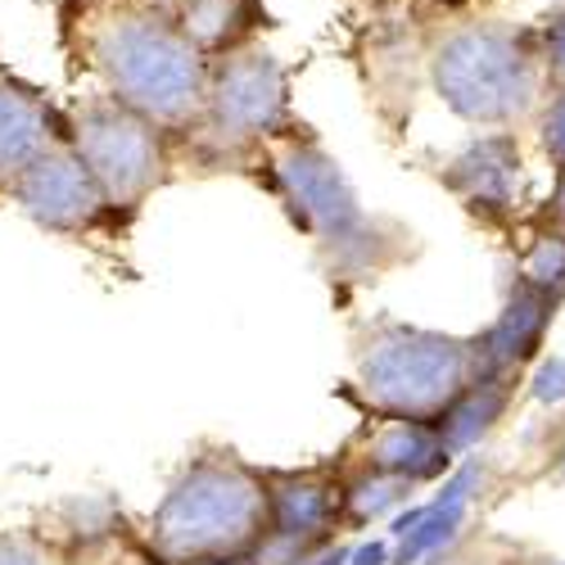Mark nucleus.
Wrapping results in <instances>:
<instances>
[{
  "label": "nucleus",
  "mask_w": 565,
  "mask_h": 565,
  "mask_svg": "<svg viewBox=\"0 0 565 565\" xmlns=\"http://www.w3.org/2000/svg\"><path fill=\"white\" fill-rule=\"evenodd\" d=\"M521 385H525V375H507V371H493L484 381H476L444 412V420H439L444 444L457 457H470L511 416L515 398H521Z\"/></svg>",
  "instance_id": "obj_15"
},
{
  "label": "nucleus",
  "mask_w": 565,
  "mask_h": 565,
  "mask_svg": "<svg viewBox=\"0 0 565 565\" xmlns=\"http://www.w3.org/2000/svg\"><path fill=\"white\" fill-rule=\"evenodd\" d=\"M181 32L191 36L209 60H222L241 45L258 41V28L267 23L263 0H177L172 6Z\"/></svg>",
  "instance_id": "obj_16"
},
{
  "label": "nucleus",
  "mask_w": 565,
  "mask_h": 565,
  "mask_svg": "<svg viewBox=\"0 0 565 565\" xmlns=\"http://www.w3.org/2000/svg\"><path fill=\"white\" fill-rule=\"evenodd\" d=\"M534 136H539V150L547 154L552 172H565V86L547 90V100L534 114Z\"/></svg>",
  "instance_id": "obj_20"
},
{
  "label": "nucleus",
  "mask_w": 565,
  "mask_h": 565,
  "mask_svg": "<svg viewBox=\"0 0 565 565\" xmlns=\"http://www.w3.org/2000/svg\"><path fill=\"white\" fill-rule=\"evenodd\" d=\"M55 140H64V109L0 64V195H10L28 163Z\"/></svg>",
  "instance_id": "obj_14"
},
{
  "label": "nucleus",
  "mask_w": 565,
  "mask_h": 565,
  "mask_svg": "<svg viewBox=\"0 0 565 565\" xmlns=\"http://www.w3.org/2000/svg\"><path fill=\"white\" fill-rule=\"evenodd\" d=\"M0 565H60L32 530H0Z\"/></svg>",
  "instance_id": "obj_22"
},
{
  "label": "nucleus",
  "mask_w": 565,
  "mask_h": 565,
  "mask_svg": "<svg viewBox=\"0 0 565 565\" xmlns=\"http://www.w3.org/2000/svg\"><path fill=\"white\" fill-rule=\"evenodd\" d=\"M209 565H258V556H231V561H209Z\"/></svg>",
  "instance_id": "obj_29"
},
{
  "label": "nucleus",
  "mask_w": 565,
  "mask_h": 565,
  "mask_svg": "<svg viewBox=\"0 0 565 565\" xmlns=\"http://www.w3.org/2000/svg\"><path fill=\"white\" fill-rule=\"evenodd\" d=\"M561 303H565V295L539 290L534 280L511 271L507 290H502V303H498V317L484 326V331H476L484 366L489 371H507V375H530L534 362L547 349V335H552V321H556Z\"/></svg>",
  "instance_id": "obj_13"
},
{
  "label": "nucleus",
  "mask_w": 565,
  "mask_h": 565,
  "mask_svg": "<svg viewBox=\"0 0 565 565\" xmlns=\"http://www.w3.org/2000/svg\"><path fill=\"white\" fill-rule=\"evenodd\" d=\"M439 185L489 235H511L525 204V150L515 131H476L439 168Z\"/></svg>",
  "instance_id": "obj_9"
},
{
  "label": "nucleus",
  "mask_w": 565,
  "mask_h": 565,
  "mask_svg": "<svg viewBox=\"0 0 565 565\" xmlns=\"http://www.w3.org/2000/svg\"><path fill=\"white\" fill-rule=\"evenodd\" d=\"M493 375L480 353V335H452L394 317L362 321L353 331V398L362 416L444 420V412Z\"/></svg>",
  "instance_id": "obj_4"
},
{
  "label": "nucleus",
  "mask_w": 565,
  "mask_h": 565,
  "mask_svg": "<svg viewBox=\"0 0 565 565\" xmlns=\"http://www.w3.org/2000/svg\"><path fill=\"white\" fill-rule=\"evenodd\" d=\"M82 64L105 96L146 114L177 140L204 114L213 60L181 32L172 10L146 0H109L82 19Z\"/></svg>",
  "instance_id": "obj_2"
},
{
  "label": "nucleus",
  "mask_w": 565,
  "mask_h": 565,
  "mask_svg": "<svg viewBox=\"0 0 565 565\" xmlns=\"http://www.w3.org/2000/svg\"><path fill=\"white\" fill-rule=\"evenodd\" d=\"M534 32H539V51H543L547 86H565V6H556Z\"/></svg>",
  "instance_id": "obj_21"
},
{
  "label": "nucleus",
  "mask_w": 565,
  "mask_h": 565,
  "mask_svg": "<svg viewBox=\"0 0 565 565\" xmlns=\"http://www.w3.org/2000/svg\"><path fill=\"white\" fill-rule=\"evenodd\" d=\"M60 565H127L140 547V525L114 493H68L28 525Z\"/></svg>",
  "instance_id": "obj_10"
},
{
  "label": "nucleus",
  "mask_w": 565,
  "mask_h": 565,
  "mask_svg": "<svg viewBox=\"0 0 565 565\" xmlns=\"http://www.w3.org/2000/svg\"><path fill=\"white\" fill-rule=\"evenodd\" d=\"M271 539V493L263 466L231 444H195L140 521V543L163 565H209L254 556Z\"/></svg>",
  "instance_id": "obj_3"
},
{
  "label": "nucleus",
  "mask_w": 565,
  "mask_h": 565,
  "mask_svg": "<svg viewBox=\"0 0 565 565\" xmlns=\"http://www.w3.org/2000/svg\"><path fill=\"white\" fill-rule=\"evenodd\" d=\"M525 565H565V561H556V556H539V552H530V561Z\"/></svg>",
  "instance_id": "obj_30"
},
{
  "label": "nucleus",
  "mask_w": 565,
  "mask_h": 565,
  "mask_svg": "<svg viewBox=\"0 0 565 565\" xmlns=\"http://www.w3.org/2000/svg\"><path fill=\"white\" fill-rule=\"evenodd\" d=\"M64 140L100 181V191L109 195L122 222L146 209L181 168L177 136L150 122L146 114L118 105L105 90L77 96L64 109Z\"/></svg>",
  "instance_id": "obj_7"
},
{
  "label": "nucleus",
  "mask_w": 565,
  "mask_h": 565,
  "mask_svg": "<svg viewBox=\"0 0 565 565\" xmlns=\"http://www.w3.org/2000/svg\"><path fill=\"white\" fill-rule=\"evenodd\" d=\"M515 276L534 280L539 290L565 295V226L530 217V235H525L521 254H515Z\"/></svg>",
  "instance_id": "obj_19"
},
{
  "label": "nucleus",
  "mask_w": 565,
  "mask_h": 565,
  "mask_svg": "<svg viewBox=\"0 0 565 565\" xmlns=\"http://www.w3.org/2000/svg\"><path fill=\"white\" fill-rule=\"evenodd\" d=\"M303 127L290 105V77L263 41L241 45L209 68L200 122L177 140L181 163L200 172H258L280 136Z\"/></svg>",
  "instance_id": "obj_6"
},
{
  "label": "nucleus",
  "mask_w": 565,
  "mask_h": 565,
  "mask_svg": "<svg viewBox=\"0 0 565 565\" xmlns=\"http://www.w3.org/2000/svg\"><path fill=\"white\" fill-rule=\"evenodd\" d=\"M439 105L476 131H515L547 100V68L534 28L461 23L430 51Z\"/></svg>",
  "instance_id": "obj_5"
},
{
  "label": "nucleus",
  "mask_w": 565,
  "mask_h": 565,
  "mask_svg": "<svg viewBox=\"0 0 565 565\" xmlns=\"http://www.w3.org/2000/svg\"><path fill=\"white\" fill-rule=\"evenodd\" d=\"M530 561V552H521V547H515V552H507V556H484V561H461V565H525Z\"/></svg>",
  "instance_id": "obj_28"
},
{
  "label": "nucleus",
  "mask_w": 565,
  "mask_h": 565,
  "mask_svg": "<svg viewBox=\"0 0 565 565\" xmlns=\"http://www.w3.org/2000/svg\"><path fill=\"white\" fill-rule=\"evenodd\" d=\"M340 461L353 470H375V476H394L416 489H430L452 476L461 457L444 444L435 420L362 416L349 444L340 448Z\"/></svg>",
  "instance_id": "obj_11"
},
{
  "label": "nucleus",
  "mask_w": 565,
  "mask_h": 565,
  "mask_svg": "<svg viewBox=\"0 0 565 565\" xmlns=\"http://www.w3.org/2000/svg\"><path fill=\"white\" fill-rule=\"evenodd\" d=\"M466 525H470V498H444V493H435L426 502V515H420V521L403 539H394L390 565H416V561L439 565L444 552L461 539Z\"/></svg>",
  "instance_id": "obj_17"
},
{
  "label": "nucleus",
  "mask_w": 565,
  "mask_h": 565,
  "mask_svg": "<svg viewBox=\"0 0 565 565\" xmlns=\"http://www.w3.org/2000/svg\"><path fill=\"white\" fill-rule=\"evenodd\" d=\"M543 476H547V480H561V484H565V426H561L556 444L547 448V466H543Z\"/></svg>",
  "instance_id": "obj_26"
},
{
  "label": "nucleus",
  "mask_w": 565,
  "mask_h": 565,
  "mask_svg": "<svg viewBox=\"0 0 565 565\" xmlns=\"http://www.w3.org/2000/svg\"><path fill=\"white\" fill-rule=\"evenodd\" d=\"M271 493V534L303 547L340 543L344 530V461L321 457L308 466H263Z\"/></svg>",
  "instance_id": "obj_12"
},
{
  "label": "nucleus",
  "mask_w": 565,
  "mask_h": 565,
  "mask_svg": "<svg viewBox=\"0 0 565 565\" xmlns=\"http://www.w3.org/2000/svg\"><path fill=\"white\" fill-rule=\"evenodd\" d=\"M530 394L543 403V407H565V358H539L534 362V375H530Z\"/></svg>",
  "instance_id": "obj_23"
},
{
  "label": "nucleus",
  "mask_w": 565,
  "mask_h": 565,
  "mask_svg": "<svg viewBox=\"0 0 565 565\" xmlns=\"http://www.w3.org/2000/svg\"><path fill=\"white\" fill-rule=\"evenodd\" d=\"M353 561V552H349V543L340 539V543H331V547H317L312 556H303V561H295V565H349Z\"/></svg>",
  "instance_id": "obj_25"
},
{
  "label": "nucleus",
  "mask_w": 565,
  "mask_h": 565,
  "mask_svg": "<svg viewBox=\"0 0 565 565\" xmlns=\"http://www.w3.org/2000/svg\"><path fill=\"white\" fill-rule=\"evenodd\" d=\"M10 200L23 209L32 226L64 235V241H86V235H105L122 226L100 181L90 177V168L77 159L68 140H55L51 150L28 163V172L10 185Z\"/></svg>",
  "instance_id": "obj_8"
},
{
  "label": "nucleus",
  "mask_w": 565,
  "mask_h": 565,
  "mask_svg": "<svg viewBox=\"0 0 565 565\" xmlns=\"http://www.w3.org/2000/svg\"><path fill=\"white\" fill-rule=\"evenodd\" d=\"M340 457V452H335ZM420 489L394 476H375V470H353L344 466V530L358 534L366 525H381L394 521V511L407 507Z\"/></svg>",
  "instance_id": "obj_18"
},
{
  "label": "nucleus",
  "mask_w": 565,
  "mask_h": 565,
  "mask_svg": "<svg viewBox=\"0 0 565 565\" xmlns=\"http://www.w3.org/2000/svg\"><path fill=\"white\" fill-rule=\"evenodd\" d=\"M254 181L280 204L286 222L317 254V267L331 286H371L394 267L416 258L412 231L371 213L340 159L308 127H295L263 154Z\"/></svg>",
  "instance_id": "obj_1"
},
{
  "label": "nucleus",
  "mask_w": 565,
  "mask_h": 565,
  "mask_svg": "<svg viewBox=\"0 0 565 565\" xmlns=\"http://www.w3.org/2000/svg\"><path fill=\"white\" fill-rule=\"evenodd\" d=\"M534 217L552 222V226H565V172H552V195L543 200V209Z\"/></svg>",
  "instance_id": "obj_24"
},
{
  "label": "nucleus",
  "mask_w": 565,
  "mask_h": 565,
  "mask_svg": "<svg viewBox=\"0 0 565 565\" xmlns=\"http://www.w3.org/2000/svg\"><path fill=\"white\" fill-rule=\"evenodd\" d=\"M390 556H394V552H390V543H371V547H362L349 565H390Z\"/></svg>",
  "instance_id": "obj_27"
}]
</instances>
